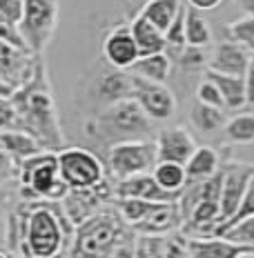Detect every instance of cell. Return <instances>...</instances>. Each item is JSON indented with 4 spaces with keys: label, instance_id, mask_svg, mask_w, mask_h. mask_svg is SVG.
Returning <instances> with one entry per match:
<instances>
[{
    "label": "cell",
    "instance_id": "cell-1",
    "mask_svg": "<svg viewBox=\"0 0 254 258\" xmlns=\"http://www.w3.org/2000/svg\"><path fill=\"white\" fill-rule=\"evenodd\" d=\"M12 100L18 109L20 118H23L25 132L38 141L47 152H63L65 138L61 132V122H58L56 105H54L52 89L47 85L45 67L38 64L31 76L23 87H18L12 94Z\"/></svg>",
    "mask_w": 254,
    "mask_h": 258
},
{
    "label": "cell",
    "instance_id": "cell-2",
    "mask_svg": "<svg viewBox=\"0 0 254 258\" xmlns=\"http://www.w3.org/2000/svg\"><path fill=\"white\" fill-rule=\"evenodd\" d=\"M20 180L34 196L47 201H65L72 191L58 169V156L40 152L20 163Z\"/></svg>",
    "mask_w": 254,
    "mask_h": 258
},
{
    "label": "cell",
    "instance_id": "cell-3",
    "mask_svg": "<svg viewBox=\"0 0 254 258\" xmlns=\"http://www.w3.org/2000/svg\"><path fill=\"white\" fill-rule=\"evenodd\" d=\"M121 238V223L112 214H94L78 225L74 258H110Z\"/></svg>",
    "mask_w": 254,
    "mask_h": 258
},
{
    "label": "cell",
    "instance_id": "cell-4",
    "mask_svg": "<svg viewBox=\"0 0 254 258\" xmlns=\"http://www.w3.org/2000/svg\"><path fill=\"white\" fill-rule=\"evenodd\" d=\"M58 23V0H23V18L18 34L23 36L29 51L40 56L49 45Z\"/></svg>",
    "mask_w": 254,
    "mask_h": 258
},
{
    "label": "cell",
    "instance_id": "cell-5",
    "mask_svg": "<svg viewBox=\"0 0 254 258\" xmlns=\"http://www.w3.org/2000/svg\"><path fill=\"white\" fill-rule=\"evenodd\" d=\"M65 245L61 218L47 207L34 209L25 232V251L31 258H56Z\"/></svg>",
    "mask_w": 254,
    "mask_h": 258
},
{
    "label": "cell",
    "instance_id": "cell-6",
    "mask_svg": "<svg viewBox=\"0 0 254 258\" xmlns=\"http://www.w3.org/2000/svg\"><path fill=\"white\" fill-rule=\"evenodd\" d=\"M107 163L121 180L138 174H149L159 165V149L152 141H121L110 147Z\"/></svg>",
    "mask_w": 254,
    "mask_h": 258
},
{
    "label": "cell",
    "instance_id": "cell-7",
    "mask_svg": "<svg viewBox=\"0 0 254 258\" xmlns=\"http://www.w3.org/2000/svg\"><path fill=\"white\" fill-rule=\"evenodd\" d=\"M149 122H152V118L145 114V109L132 96L110 103V107L98 118L103 134L116 138H136L140 134H147Z\"/></svg>",
    "mask_w": 254,
    "mask_h": 258
},
{
    "label": "cell",
    "instance_id": "cell-8",
    "mask_svg": "<svg viewBox=\"0 0 254 258\" xmlns=\"http://www.w3.org/2000/svg\"><path fill=\"white\" fill-rule=\"evenodd\" d=\"M58 169L69 189H94L103 182V163L87 149L69 147L58 152Z\"/></svg>",
    "mask_w": 254,
    "mask_h": 258
},
{
    "label": "cell",
    "instance_id": "cell-9",
    "mask_svg": "<svg viewBox=\"0 0 254 258\" xmlns=\"http://www.w3.org/2000/svg\"><path fill=\"white\" fill-rule=\"evenodd\" d=\"M132 98L138 100V105L145 109L152 120H167L176 109L174 94L161 83H152L138 76H132Z\"/></svg>",
    "mask_w": 254,
    "mask_h": 258
},
{
    "label": "cell",
    "instance_id": "cell-10",
    "mask_svg": "<svg viewBox=\"0 0 254 258\" xmlns=\"http://www.w3.org/2000/svg\"><path fill=\"white\" fill-rule=\"evenodd\" d=\"M254 178V167L250 165H230L223 171V182H221V223L230 220L241 207L243 196Z\"/></svg>",
    "mask_w": 254,
    "mask_h": 258
},
{
    "label": "cell",
    "instance_id": "cell-11",
    "mask_svg": "<svg viewBox=\"0 0 254 258\" xmlns=\"http://www.w3.org/2000/svg\"><path fill=\"white\" fill-rule=\"evenodd\" d=\"M34 53L0 40V80L7 87H12L14 91L23 87L27 80L34 76Z\"/></svg>",
    "mask_w": 254,
    "mask_h": 258
},
{
    "label": "cell",
    "instance_id": "cell-12",
    "mask_svg": "<svg viewBox=\"0 0 254 258\" xmlns=\"http://www.w3.org/2000/svg\"><path fill=\"white\" fill-rule=\"evenodd\" d=\"M252 64L250 49L241 42H221L214 47V53L210 58V69L216 74H225V76H241L245 78L247 69Z\"/></svg>",
    "mask_w": 254,
    "mask_h": 258
},
{
    "label": "cell",
    "instance_id": "cell-13",
    "mask_svg": "<svg viewBox=\"0 0 254 258\" xmlns=\"http://www.w3.org/2000/svg\"><path fill=\"white\" fill-rule=\"evenodd\" d=\"M156 149H159V163H178L185 165L196 152V143L183 127L163 129L156 138Z\"/></svg>",
    "mask_w": 254,
    "mask_h": 258
},
{
    "label": "cell",
    "instance_id": "cell-14",
    "mask_svg": "<svg viewBox=\"0 0 254 258\" xmlns=\"http://www.w3.org/2000/svg\"><path fill=\"white\" fill-rule=\"evenodd\" d=\"M116 194L118 198H140V201L152 203H176L181 198V194L165 191L152 174H138L132 178H123L116 187Z\"/></svg>",
    "mask_w": 254,
    "mask_h": 258
},
{
    "label": "cell",
    "instance_id": "cell-15",
    "mask_svg": "<svg viewBox=\"0 0 254 258\" xmlns=\"http://www.w3.org/2000/svg\"><path fill=\"white\" fill-rule=\"evenodd\" d=\"M103 53H105L107 62L114 64L116 69H129L140 58L138 47H136V42H134V36H132L129 27H116L105 38Z\"/></svg>",
    "mask_w": 254,
    "mask_h": 258
},
{
    "label": "cell",
    "instance_id": "cell-16",
    "mask_svg": "<svg viewBox=\"0 0 254 258\" xmlns=\"http://www.w3.org/2000/svg\"><path fill=\"white\" fill-rule=\"evenodd\" d=\"M190 258H245L254 256V247L232 243L228 238H187Z\"/></svg>",
    "mask_w": 254,
    "mask_h": 258
},
{
    "label": "cell",
    "instance_id": "cell-17",
    "mask_svg": "<svg viewBox=\"0 0 254 258\" xmlns=\"http://www.w3.org/2000/svg\"><path fill=\"white\" fill-rule=\"evenodd\" d=\"M181 225H183V214H181V205L176 201V203H159L152 209V214L140 225H136V229L147 236H161L174 232Z\"/></svg>",
    "mask_w": 254,
    "mask_h": 258
},
{
    "label": "cell",
    "instance_id": "cell-18",
    "mask_svg": "<svg viewBox=\"0 0 254 258\" xmlns=\"http://www.w3.org/2000/svg\"><path fill=\"white\" fill-rule=\"evenodd\" d=\"M132 29V36H134V42L138 47V56H152V53H163L165 47H167V40H165V34L159 31L156 27L145 20L143 16H136L129 25Z\"/></svg>",
    "mask_w": 254,
    "mask_h": 258
},
{
    "label": "cell",
    "instance_id": "cell-19",
    "mask_svg": "<svg viewBox=\"0 0 254 258\" xmlns=\"http://www.w3.org/2000/svg\"><path fill=\"white\" fill-rule=\"evenodd\" d=\"M0 149H5L14 160H18V165L23 163V160L31 158V156L47 152V149L27 132H0Z\"/></svg>",
    "mask_w": 254,
    "mask_h": 258
},
{
    "label": "cell",
    "instance_id": "cell-20",
    "mask_svg": "<svg viewBox=\"0 0 254 258\" xmlns=\"http://www.w3.org/2000/svg\"><path fill=\"white\" fill-rule=\"evenodd\" d=\"M205 78L212 80L219 87L221 96H223L225 109H241L243 105H247L245 100V78L241 76H225V74H216L212 69H208Z\"/></svg>",
    "mask_w": 254,
    "mask_h": 258
},
{
    "label": "cell",
    "instance_id": "cell-21",
    "mask_svg": "<svg viewBox=\"0 0 254 258\" xmlns=\"http://www.w3.org/2000/svg\"><path fill=\"white\" fill-rule=\"evenodd\" d=\"M183 5L181 0H147L140 7V14L145 20H149L159 31H165L172 27V23L176 20V16L181 14Z\"/></svg>",
    "mask_w": 254,
    "mask_h": 258
},
{
    "label": "cell",
    "instance_id": "cell-22",
    "mask_svg": "<svg viewBox=\"0 0 254 258\" xmlns=\"http://www.w3.org/2000/svg\"><path fill=\"white\" fill-rule=\"evenodd\" d=\"M219 171V156L212 147H196L192 158L185 163V174L187 182H198L208 180Z\"/></svg>",
    "mask_w": 254,
    "mask_h": 258
},
{
    "label": "cell",
    "instance_id": "cell-23",
    "mask_svg": "<svg viewBox=\"0 0 254 258\" xmlns=\"http://www.w3.org/2000/svg\"><path fill=\"white\" fill-rule=\"evenodd\" d=\"M134 72V76L152 80V83L163 85L167 76H170V58L163 53H152V56H143L129 67Z\"/></svg>",
    "mask_w": 254,
    "mask_h": 258
},
{
    "label": "cell",
    "instance_id": "cell-24",
    "mask_svg": "<svg viewBox=\"0 0 254 258\" xmlns=\"http://www.w3.org/2000/svg\"><path fill=\"white\" fill-rule=\"evenodd\" d=\"M152 176L156 178L161 187L165 191H174L183 194V189L187 187V174H185V165L178 163H159L152 171Z\"/></svg>",
    "mask_w": 254,
    "mask_h": 258
},
{
    "label": "cell",
    "instance_id": "cell-25",
    "mask_svg": "<svg viewBox=\"0 0 254 258\" xmlns=\"http://www.w3.org/2000/svg\"><path fill=\"white\" fill-rule=\"evenodd\" d=\"M212 40V31L203 16H198V9L190 7L185 12V42L187 47H203Z\"/></svg>",
    "mask_w": 254,
    "mask_h": 258
},
{
    "label": "cell",
    "instance_id": "cell-26",
    "mask_svg": "<svg viewBox=\"0 0 254 258\" xmlns=\"http://www.w3.org/2000/svg\"><path fill=\"white\" fill-rule=\"evenodd\" d=\"M156 205H159V203L140 201V198H121L118 209H121V214H123V220L129 223L132 227H136V225H140L149 214H152V209Z\"/></svg>",
    "mask_w": 254,
    "mask_h": 258
},
{
    "label": "cell",
    "instance_id": "cell-27",
    "mask_svg": "<svg viewBox=\"0 0 254 258\" xmlns=\"http://www.w3.org/2000/svg\"><path fill=\"white\" fill-rule=\"evenodd\" d=\"M192 122L201 132H216V129L225 125V116H223V109L196 103L192 107Z\"/></svg>",
    "mask_w": 254,
    "mask_h": 258
},
{
    "label": "cell",
    "instance_id": "cell-28",
    "mask_svg": "<svg viewBox=\"0 0 254 258\" xmlns=\"http://www.w3.org/2000/svg\"><path fill=\"white\" fill-rule=\"evenodd\" d=\"M225 134L232 143H254V114H239L225 122Z\"/></svg>",
    "mask_w": 254,
    "mask_h": 258
},
{
    "label": "cell",
    "instance_id": "cell-29",
    "mask_svg": "<svg viewBox=\"0 0 254 258\" xmlns=\"http://www.w3.org/2000/svg\"><path fill=\"white\" fill-rule=\"evenodd\" d=\"M0 132H25L23 118L16 109L12 96H0Z\"/></svg>",
    "mask_w": 254,
    "mask_h": 258
},
{
    "label": "cell",
    "instance_id": "cell-30",
    "mask_svg": "<svg viewBox=\"0 0 254 258\" xmlns=\"http://www.w3.org/2000/svg\"><path fill=\"white\" fill-rule=\"evenodd\" d=\"M254 216V178L250 182V187H247V191H245V196H243V203H241V207L236 209V214L232 216L230 220H225L223 225H219L216 227V232H214V238H221L228 229L232 227V225H236V223H241L243 218H250Z\"/></svg>",
    "mask_w": 254,
    "mask_h": 258
},
{
    "label": "cell",
    "instance_id": "cell-31",
    "mask_svg": "<svg viewBox=\"0 0 254 258\" xmlns=\"http://www.w3.org/2000/svg\"><path fill=\"white\" fill-rule=\"evenodd\" d=\"M221 238H228V240H232V243H239V245L254 247V216L243 218L241 223L232 225Z\"/></svg>",
    "mask_w": 254,
    "mask_h": 258
},
{
    "label": "cell",
    "instance_id": "cell-32",
    "mask_svg": "<svg viewBox=\"0 0 254 258\" xmlns=\"http://www.w3.org/2000/svg\"><path fill=\"white\" fill-rule=\"evenodd\" d=\"M134 258H163V236H138L134 245Z\"/></svg>",
    "mask_w": 254,
    "mask_h": 258
},
{
    "label": "cell",
    "instance_id": "cell-33",
    "mask_svg": "<svg viewBox=\"0 0 254 258\" xmlns=\"http://www.w3.org/2000/svg\"><path fill=\"white\" fill-rule=\"evenodd\" d=\"M228 31L234 42H241L245 47H254V16H247V18L232 23Z\"/></svg>",
    "mask_w": 254,
    "mask_h": 258
},
{
    "label": "cell",
    "instance_id": "cell-34",
    "mask_svg": "<svg viewBox=\"0 0 254 258\" xmlns=\"http://www.w3.org/2000/svg\"><path fill=\"white\" fill-rule=\"evenodd\" d=\"M196 100L201 105H208V107H216V109H225V103H223V96H221L219 87L212 83V80L205 78L196 89Z\"/></svg>",
    "mask_w": 254,
    "mask_h": 258
},
{
    "label": "cell",
    "instance_id": "cell-35",
    "mask_svg": "<svg viewBox=\"0 0 254 258\" xmlns=\"http://www.w3.org/2000/svg\"><path fill=\"white\" fill-rule=\"evenodd\" d=\"M165 40H167V45L176 47V49L187 47V42H185V9H181V14L176 16L172 27L165 31Z\"/></svg>",
    "mask_w": 254,
    "mask_h": 258
},
{
    "label": "cell",
    "instance_id": "cell-36",
    "mask_svg": "<svg viewBox=\"0 0 254 258\" xmlns=\"http://www.w3.org/2000/svg\"><path fill=\"white\" fill-rule=\"evenodd\" d=\"M163 258H190L185 236H167L163 238Z\"/></svg>",
    "mask_w": 254,
    "mask_h": 258
},
{
    "label": "cell",
    "instance_id": "cell-37",
    "mask_svg": "<svg viewBox=\"0 0 254 258\" xmlns=\"http://www.w3.org/2000/svg\"><path fill=\"white\" fill-rule=\"evenodd\" d=\"M23 18V0H0V20L18 27Z\"/></svg>",
    "mask_w": 254,
    "mask_h": 258
},
{
    "label": "cell",
    "instance_id": "cell-38",
    "mask_svg": "<svg viewBox=\"0 0 254 258\" xmlns=\"http://www.w3.org/2000/svg\"><path fill=\"white\" fill-rule=\"evenodd\" d=\"M0 40L9 42V45L18 47V49H25V51H29V47H27V42L23 40V36L18 34V27H14V25H7V23H3V20H0ZM29 53H31V51H29Z\"/></svg>",
    "mask_w": 254,
    "mask_h": 258
},
{
    "label": "cell",
    "instance_id": "cell-39",
    "mask_svg": "<svg viewBox=\"0 0 254 258\" xmlns=\"http://www.w3.org/2000/svg\"><path fill=\"white\" fill-rule=\"evenodd\" d=\"M20 165H14V158L5 149H0V185L7 182L14 176H20Z\"/></svg>",
    "mask_w": 254,
    "mask_h": 258
},
{
    "label": "cell",
    "instance_id": "cell-40",
    "mask_svg": "<svg viewBox=\"0 0 254 258\" xmlns=\"http://www.w3.org/2000/svg\"><path fill=\"white\" fill-rule=\"evenodd\" d=\"M245 100L247 105H254V62L250 64L245 74Z\"/></svg>",
    "mask_w": 254,
    "mask_h": 258
},
{
    "label": "cell",
    "instance_id": "cell-41",
    "mask_svg": "<svg viewBox=\"0 0 254 258\" xmlns=\"http://www.w3.org/2000/svg\"><path fill=\"white\" fill-rule=\"evenodd\" d=\"M221 3H223V0H187V5L194 7V9H198V12H210V9H216Z\"/></svg>",
    "mask_w": 254,
    "mask_h": 258
},
{
    "label": "cell",
    "instance_id": "cell-42",
    "mask_svg": "<svg viewBox=\"0 0 254 258\" xmlns=\"http://www.w3.org/2000/svg\"><path fill=\"white\" fill-rule=\"evenodd\" d=\"M236 5H239L247 16H254V0H236Z\"/></svg>",
    "mask_w": 254,
    "mask_h": 258
},
{
    "label": "cell",
    "instance_id": "cell-43",
    "mask_svg": "<svg viewBox=\"0 0 254 258\" xmlns=\"http://www.w3.org/2000/svg\"><path fill=\"white\" fill-rule=\"evenodd\" d=\"M14 94V89L12 87H7V85L3 83V80H0V96H12Z\"/></svg>",
    "mask_w": 254,
    "mask_h": 258
},
{
    "label": "cell",
    "instance_id": "cell-44",
    "mask_svg": "<svg viewBox=\"0 0 254 258\" xmlns=\"http://www.w3.org/2000/svg\"><path fill=\"white\" fill-rule=\"evenodd\" d=\"M127 3H129V7H132V9H138V7H143L147 0H127Z\"/></svg>",
    "mask_w": 254,
    "mask_h": 258
},
{
    "label": "cell",
    "instance_id": "cell-45",
    "mask_svg": "<svg viewBox=\"0 0 254 258\" xmlns=\"http://www.w3.org/2000/svg\"><path fill=\"white\" fill-rule=\"evenodd\" d=\"M0 258H7V256H5V254H0Z\"/></svg>",
    "mask_w": 254,
    "mask_h": 258
},
{
    "label": "cell",
    "instance_id": "cell-46",
    "mask_svg": "<svg viewBox=\"0 0 254 258\" xmlns=\"http://www.w3.org/2000/svg\"><path fill=\"white\" fill-rule=\"evenodd\" d=\"M252 49H254V47H252Z\"/></svg>",
    "mask_w": 254,
    "mask_h": 258
}]
</instances>
